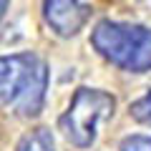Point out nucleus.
I'll use <instances>...</instances> for the list:
<instances>
[{"label":"nucleus","instance_id":"nucleus-1","mask_svg":"<svg viewBox=\"0 0 151 151\" xmlns=\"http://www.w3.org/2000/svg\"><path fill=\"white\" fill-rule=\"evenodd\" d=\"M48 91V65L35 53L0 55V106L33 119L43 111Z\"/></svg>","mask_w":151,"mask_h":151},{"label":"nucleus","instance_id":"nucleus-2","mask_svg":"<svg viewBox=\"0 0 151 151\" xmlns=\"http://www.w3.org/2000/svg\"><path fill=\"white\" fill-rule=\"evenodd\" d=\"M91 43L106 60L129 73L151 70V28L103 18L91 33Z\"/></svg>","mask_w":151,"mask_h":151},{"label":"nucleus","instance_id":"nucleus-3","mask_svg":"<svg viewBox=\"0 0 151 151\" xmlns=\"http://www.w3.org/2000/svg\"><path fill=\"white\" fill-rule=\"evenodd\" d=\"M113 108H116V98L111 93L101 91V88L81 86L70 98L68 111L58 119V126L73 146L88 149L96 141L98 124L103 119H111Z\"/></svg>","mask_w":151,"mask_h":151},{"label":"nucleus","instance_id":"nucleus-4","mask_svg":"<svg viewBox=\"0 0 151 151\" xmlns=\"http://www.w3.org/2000/svg\"><path fill=\"white\" fill-rule=\"evenodd\" d=\"M93 8L78 0H48L43 3V18L50 30L60 38H70L88 23Z\"/></svg>","mask_w":151,"mask_h":151},{"label":"nucleus","instance_id":"nucleus-5","mask_svg":"<svg viewBox=\"0 0 151 151\" xmlns=\"http://www.w3.org/2000/svg\"><path fill=\"white\" fill-rule=\"evenodd\" d=\"M15 151H55L53 134H50L48 129H35L28 136H23Z\"/></svg>","mask_w":151,"mask_h":151},{"label":"nucleus","instance_id":"nucleus-6","mask_svg":"<svg viewBox=\"0 0 151 151\" xmlns=\"http://www.w3.org/2000/svg\"><path fill=\"white\" fill-rule=\"evenodd\" d=\"M129 111H131V116H134L139 124L151 126V91H146L141 98H136L129 106Z\"/></svg>","mask_w":151,"mask_h":151},{"label":"nucleus","instance_id":"nucleus-7","mask_svg":"<svg viewBox=\"0 0 151 151\" xmlns=\"http://www.w3.org/2000/svg\"><path fill=\"white\" fill-rule=\"evenodd\" d=\"M119 149L121 151H151V136H141V134L126 136Z\"/></svg>","mask_w":151,"mask_h":151},{"label":"nucleus","instance_id":"nucleus-8","mask_svg":"<svg viewBox=\"0 0 151 151\" xmlns=\"http://www.w3.org/2000/svg\"><path fill=\"white\" fill-rule=\"evenodd\" d=\"M5 10H8V3H5V0H0V20H3V15H5Z\"/></svg>","mask_w":151,"mask_h":151}]
</instances>
